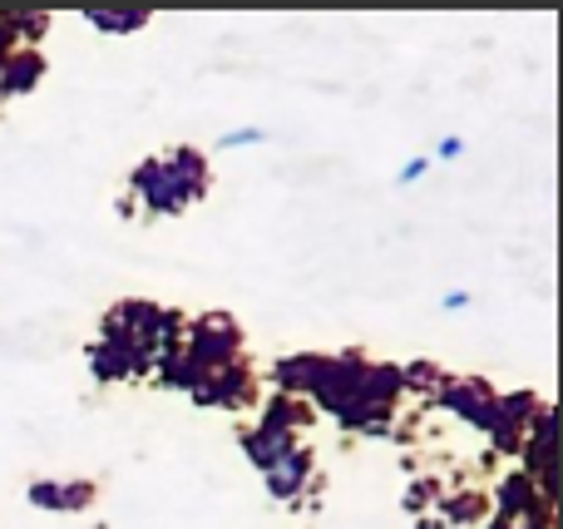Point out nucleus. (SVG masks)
Wrapping results in <instances>:
<instances>
[{
  "label": "nucleus",
  "instance_id": "obj_1",
  "mask_svg": "<svg viewBox=\"0 0 563 529\" xmlns=\"http://www.w3.org/2000/svg\"><path fill=\"white\" fill-rule=\"evenodd\" d=\"M203 188V164H198L194 148H178V154H164L139 174V194L154 208H184L188 198Z\"/></svg>",
  "mask_w": 563,
  "mask_h": 529
},
{
  "label": "nucleus",
  "instance_id": "obj_2",
  "mask_svg": "<svg viewBox=\"0 0 563 529\" xmlns=\"http://www.w3.org/2000/svg\"><path fill=\"white\" fill-rule=\"evenodd\" d=\"M89 25H99V30H134V25H144V15H89Z\"/></svg>",
  "mask_w": 563,
  "mask_h": 529
},
{
  "label": "nucleus",
  "instance_id": "obj_3",
  "mask_svg": "<svg viewBox=\"0 0 563 529\" xmlns=\"http://www.w3.org/2000/svg\"><path fill=\"white\" fill-rule=\"evenodd\" d=\"M223 148H243V144H263V129H233V134L218 139Z\"/></svg>",
  "mask_w": 563,
  "mask_h": 529
},
{
  "label": "nucleus",
  "instance_id": "obj_4",
  "mask_svg": "<svg viewBox=\"0 0 563 529\" xmlns=\"http://www.w3.org/2000/svg\"><path fill=\"white\" fill-rule=\"evenodd\" d=\"M426 168H430V158H416V164H406V168H400V184H416Z\"/></svg>",
  "mask_w": 563,
  "mask_h": 529
},
{
  "label": "nucleus",
  "instance_id": "obj_5",
  "mask_svg": "<svg viewBox=\"0 0 563 529\" xmlns=\"http://www.w3.org/2000/svg\"><path fill=\"white\" fill-rule=\"evenodd\" d=\"M460 148H465V144H460V139H445V144H440V158H455Z\"/></svg>",
  "mask_w": 563,
  "mask_h": 529
}]
</instances>
